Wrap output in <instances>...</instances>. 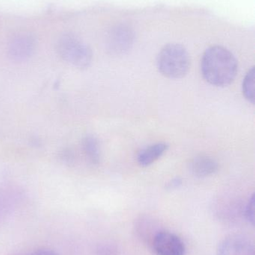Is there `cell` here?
I'll return each mask as SVG.
<instances>
[{
	"label": "cell",
	"mask_w": 255,
	"mask_h": 255,
	"mask_svg": "<svg viewBox=\"0 0 255 255\" xmlns=\"http://www.w3.org/2000/svg\"><path fill=\"white\" fill-rule=\"evenodd\" d=\"M202 76L215 87H226L235 81L238 62L234 54L221 46H213L205 50L202 58Z\"/></svg>",
	"instance_id": "6da1fadb"
},
{
	"label": "cell",
	"mask_w": 255,
	"mask_h": 255,
	"mask_svg": "<svg viewBox=\"0 0 255 255\" xmlns=\"http://www.w3.org/2000/svg\"><path fill=\"white\" fill-rule=\"evenodd\" d=\"M157 66L160 73L165 77L171 79H181L190 70V55L182 45L169 43L159 52Z\"/></svg>",
	"instance_id": "7a4b0ae2"
},
{
	"label": "cell",
	"mask_w": 255,
	"mask_h": 255,
	"mask_svg": "<svg viewBox=\"0 0 255 255\" xmlns=\"http://www.w3.org/2000/svg\"><path fill=\"white\" fill-rule=\"evenodd\" d=\"M57 52L64 61L77 68H87L92 61V51L89 46L73 34H64L60 37Z\"/></svg>",
	"instance_id": "3957f363"
},
{
	"label": "cell",
	"mask_w": 255,
	"mask_h": 255,
	"mask_svg": "<svg viewBox=\"0 0 255 255\" xmlns=\"http://www.w3.org/2000/svg\"><path fill=\"white\" fill-rule=\"evenodd\" d=\"M152 247L157 255H184L185 246L182 240L172 232L160 231L152 239Z\"/></svg>",
	"instance_id": "277c9868"
},
{
	"label": "cell",
	"mask_w": 255,
	"mask_h": 255,
	"mask_svg": "<svg viewBox=\"0 0 255 255\" xmlns=\"http://www.w3.org/2000/svg\"><path fill=\"white\" fill-rule=\"evenodd\" d=\"M35 49V40L30 34H20L15 36L9 42L7 54L10 59L16 62L26 61Z\"/></svg>",
	"instance_id": "5b68a950"
},
{
	"label": "cell",
	"mask_w": 255,
	"mask_h": 255,
	"mask_svg": "<svg viewBox=\"0 0 255 255\" xmlns=\"http://www.w3.org/2000/svg\"><path fill=\"white\" fill-rule=\"evenodd\" d=\"M217 255H255L253 243L243 235H231L219 246Z\"/></svg>",
	"instance_id": "8992f818"
},
{
	"label": "cell",
	"mask_w": 255,
	"mask_h": 255,
	"mask_svg": "<svg viewBox=\"0 0 255 255\" xmlns=\"http://www.w3.org/2000/svg\"><path fill=\"white\" fill-rule=\"evenodd\" d=\"M134 34L125 25L113 28L108 37L107 44L109 51L115 55L125 53L133 46Z\"/></svg>",
	"instance_id": "52a82bcc"
},
{
	"label": "cell",
	"mask_w": 255,
	"mask_h": 255,
	"mask_svg": "<svg viewBox=\"0 0 255 255\" xmlns=\"http://www.w3.org/2000/svg\"><path fill=\"white\" fill-rule=\"evenodd\" d=\"M190 170L197 178H207L218 172L219 164L212 157L206 155L197 156L190 162Z\"/></svg>",
	"instance_id": "ba28073f"
},
{
	"label": "cell",
	"mask_w": 255,
	"mask_h": 255,
	"mask_svg": "<svg viewBox=\"0 0 255 255\" xmlns=\"http://www.w3.org/2000/svg\"><path fill=\"white\" fill-rule=\"evenodd\" d=\"M169 147L166 142H157L143 148L138 154V163L142 167L151 166L167 151Z\"/></svg>",
	"instance_id": "9c48e42d"
},
{
	"label": "cell",
	"mask_w": 255,
	"mask_h": 255,
	"mask_svg": "<svg viewBox=\"0 0 255 255\" xmlns=\"http://www.w3.org/2000/svg\"><path fill=\"white\" fill-rule=\"evenodd\" d=\"M82 150L90 164L97 166L100 163L101 157L100 143L95 136L88 135L84 138L82 141Z\"/></svg>",
	"instance_id": "30bf717a"
},
{
	"label": "cell",
	"mask_w": 255,
	"mask_h": 255,
	"mask_svg": "<svg viewBox=\"0 0 255 255\" xmlns=\"http://www.w3.org/2000/svg\"><path fill=\"white\" fill-rule=\"evenodd\" d=\"M255 69L252 67L244 78L243 82V93L249 103L255 104Z\"/></svg>",
	"instance_id": "8fae6325"
},
{
	"label": "cell",
	"mask_w": 255,
	"mask_h": 255,
	"mask_svg": "<svg viewBox=\"0 0 255 255\" xmlns=\"http://www.w3.org/2000/svg\"><path fill=\"white\" fill-rule=\"evenodd\" d=\"M255 194L252 195L249 199L245 208H244V217L246 220L251 223L253 226L255 224Z\"/></svg>",
	"instance_id": "7c38bea8"
},
{
	"label": "cell",
	"mask_w": 255,
	"mask_h": 255,
	"mask_svg": "<svg viewBox=\"0 0 255 255\" xmlns=\"http://www.w3.org/2000/svg\"><path fill=\"white\" fill-rule=\"evenodd\" d=\"M30 255H59L53 250L49 249L41 248L33 252Z\"/></svg>",
	"instance_id": "4fadbf2b"
},
{
	"label": "cell",
	"mask_w": 255,
	"mask_h": 255,
	"mask_svg": "<svg viewBox=\"0 0 255 255\" xmlns=\"http://www.w3.org/2000/svg\"><path fill=\"white\" fill-rule=\"evenodd\" d=\"M181 184H182V180L180 178H175L168 183L167 188L169 190H174L181 187Z\"/></svg>",
	"instance_id": "5bb4252c"
}]
</instances>
